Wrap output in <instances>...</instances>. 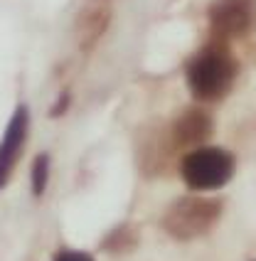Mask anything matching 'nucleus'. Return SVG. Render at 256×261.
Returning <instances> with one entry per match:
<instances>
[{"instance_id": "f257e3e1", "label": "nucleus", "mask_w": 256, "mask_h": 261, "mask_svg": "<svg viewBox=\"0 0 256 261\" xmlns=\"http://www.w3.org/2000/svg\"><path fill=\"white\" fill-rule=\"evenodd\" d=\"M237 76V62L224 47H207L187 67V84L204 101H217L227 94Z\"/></svg>"}, {"instance_id": "f03ea898", "label": "nucleus", "mask_w": 256, "mask_h": 261, "mask_svg": "<svg viewBox=\"0 0 256 261\" xmlns=\"http://www.w3.org/2000/svg\"><path fill=\"white\" fill-rule=\"evenodd\" d=\"M222 207L214 200H199V197H183L165 212L163 227L175 239H195L210 232L214 222L219 219Z\"/></svg>"}, {"instance_id": "7ed1b4c3", "label": "nucleus", "mask_w": 256, "mask_h": 261, "mask_svg": "<svg viewBox=\"0 0 256 261\" xmlns=\"http://www.w3.org/2000/svg\"><path fill=\"white\" fill-rule=\"evenodd\" d=\"M234 173V158L222 148H199L183 160V177L192 190H217Z\"/></svg>"}, {"instance_id": "20e7f679", "label": "nucleus", "mask_w": 256, "mask_h": 261, "mask_svg": "<svg viewBox=\"0 0 256 261\" xmlns=\"http://www.w3.org/2000/svg\"><path fill=\"white\" fill-rule=\"evenodd\" d=\"M210 22L219 37L244 35L256 22V0H214Z\"/></svg>"}, {"instance_id": "39448f33", "label": "nucleus", "mask_w": 256, "mask_h": 261, "mask_svg": "<svg viewBox=\"0 0 256 261\" xmlns=\"http://www.w3.org/2000/svg\"><path fill=\"white\" fill-rule=\"evenodd\" d=\"M28 121L30 114L25 106H20L10 116V123L5 128V136H3V143H0V188L8 182V177L13 173L15 160L22 150V143H25V136H28Z\"/></svg>"}, {"instance_id": "423d86ee", "label": "nucleus", "mask_w": 256, "mask_h": 261, "mask_svg": "<svg viewBox=\"0 0 256 261\" xmlns=\"http://www.w3.org/2000/svg\"><path fill=\"white\" fill-rule=\"evenodd\" d=\"M212 130V121L204 111H197V109H190L183 116L177 118L175 123V138L180 143H197L202 138H207Z\"/></svg>"}, {"instance_id": "0eeeda50", "label": "nucleus", "mask_w": 256, "mask_h": 261, "mask_svg": "<svg viewBox=\"0 0 256 261\" xmlns=\"http://www.w3.org/2000/svg\"><path fill=\"white\" fill-rule=\"evenodd\" d=\"M47 180H49V158L42 153V155H37L35 168H32V188H35V195H42L44 188H47Z\"/></svg>"}, {"instance_id": "6e6552de", "label": "nucleus", "mask_w": 256, "mask_h": 261, "mask_svg": "<svg viewBox=\"0 0 256 261\" xmlns=\"http://www.w3.org/2000/svg\"><path fill=\"white\" fill-rule=\"evenodd\" d=\"M55 261H94L89 254H84V251H62Z\"/></svg>"}]
</instances>
